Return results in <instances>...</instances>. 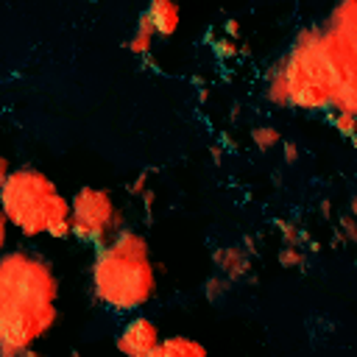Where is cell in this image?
<instances>
[{
	"mask_svg": "<svg viewBox=\"0 0 357 357\" xmlns=\"http://www.w3.org/2000/svg\"><path fill=\"white\" fill-rule=\"evenodd\" d=\"M265 100L307 114L357 109V6L340 0L321 22L296 31L265 73Z\"/></svg>",
	"mask_w": 357,
	"mask_h": 357,
	"instance_id": "6da1fadb",
	"label": "cell"
},
{
	"mask_svg": "<svg viewBox=\"0 0 357 357\" xmlns=\"http://www.w3.org/2000/svg\"><path fill=\"white\" fill-rule=\"evenodd\" d=\"M59 321L53 262L28 245L0 254V351L22 357Z\"/></svg>",
	"mask_w": 357,
	"mask_h": 357,
	"instance_id": "7a4b0ae2",
	"label": "cell"
},
{
	"mask_svg": "<svg viewBox=\"0 0 357 357\" xmlns=\"http://www.w3.org/2000/svg\"><path fill=\"white\" fill-rule=\"evenodd\" d=\"M86 282L98 307L117 315H137L156 296L159 282L148 237L139 229L123 226L112 240L92 248Z\"/></svg>",
	"mask_w": 357,
	"mask_h": 357,
	"instance_id": "3957f363",
	"label": "cell"
},
{
	"mask_svg": "<svg viewBox=\"0 0 357 357\" xmlns=\"http://www.w3.org/2000/svg\"><path fill=\"white\" fill-rule=\"evenodd\" d=\"M0 215L28 240L70 237V198L36 165H20L0 187Z\"/></svg>",
	"mask_w": 357,
	"mask_h": 357,
	"instance_id": "277c9868",
	"label": "cell"
},
{
	"mask_svg": "<svg viewBox=\"0 0 357 357\" xmlns=\"http://www.w3.org/2000/svg\"><path fill=\"white\" fill-rule=\"evenodd\" d=\"M126 226V215L112 190L81 184L70 195V237L86 248H98Z\"/></svg>",
	"mask_w": 357,
	"mask_h": 357,
	"instance_id": "5b68a950",
	"label": "cell"
},
{
	"mask_svg": "<svg viewBox=\"0 0 357 357\" xmlns=\"http://www.w3.org/2000/svg\"><path fill=\"white\" fill-rule=\"evenodd\" d=\"M162 340V329L151 315H128L114 335V349L123 357H148Z\"/></svg>",
	"mask_w": 357,
	"mask_h": 357,
	"instance_id": "8992f818",
	"label": "cell"
},
{
	"mask_svg": "<svg viewBox=\"0 0 357 357\" xmlns=\"http://www.w3.org/2000/svg\"><path fill=\"white\" fill-rule=\"evenodd\" d=\"M212 268L231 284H240L254 273V257L240 245V243H226L212 248Z\"/></svg>",
	"mask_w": 357,
	"mask_h": 357,
	"instance_id": "52a82bcc",
	"label": "cell"
},
{
	"mask_svg": "<svg viewBox=\"0 0 357 357\" xmlns=\"http://www.w3.org/2000/svg\"><path fill=\"white\" fill-rule=\"evenodd\" d=\"M142 17L151 22L156 36H173L178 31V22H181V8L170 0H151L142 8Z\"/></svg>",
	"mask_w": 357,
	"mask_h": 357,
	"instance_id": "ba28073f",
	"label": "cell"
},
{
	"mask_svg": "<svg viewBox=\"0 0 357 357\" xmlns=\"http://www.w3.org/2000/svg\"><path fill=\"white\" fill-rule=\"evenodd\" d=\"M148 357H209V349L190 335H165Z\"/></svg>",
	"mask_w": 357,
	"mask_h": 357,
	"instance_id": "9c48e42d",
	"label": "cell"
},
{
	"mask_svg": "<svg viewBox=\"0 0 357 357\" xmlns=\"http://www.w3.org/2000/svg\"><path fill=\"white\" fill-rule=\"evenodd\" d=\"M153 42H156V33H153V28H151V22L142 17V11L137 14V25H134V33L126 39V50L131 53V56H148L151 50H153Z\"/></svg>",
	"mask_w": 357,
	"mask_h": 357,
	"instance_id": "30bf717a",
	"label": "cell"
},
{
	"mask_svg": "<svg viewBox=\"0 0 357 357\" xmlns=\"http://www.w3.org/2000/svg\"><path fill=\"white\" fill-rule=\"evenodd\" d=\"M276 231H279V240L282 245H296L301 251H318V240L310 237V231H304L298 223L293 220H276Z\"/></svg>",
	"mask_w": 357,
	"mask_h": 357,
	"instance_id": "8fae6325",
	"label": "cell"
},
{
	"mask_svg": "<svg viewBox=\"0 0 357 357\" xmlns=\"http://www.w3.org/2000/svg\"><path fill=\"white\" fill-rule=\"evenodd\" d=\"M248 137H251L254 148L262 151V153H268V151H273L276 145H282V134H279V128L271 126V123H259V126H254Z\"/></svg>",
	"mask_w": 357,
	"mask_h": 357,
	"instance_id": "7c38bea8",
	"label": "cell"
},
{
	"mask_svg": "<svg viewBox=\"0 0 357 357\" xmlns=\"http://www.w3.org/2000/svg\"><path fill=\"white\" fill-rule=\"evenodd\" d=\"M231 290H234V284H231L229 279H223L220 273H212V276L204 282V298H206L209 304H223V301L231 296Z\"/></svg>",
	"mask_w": 357,
	"mask_h": 357,
	"instance_id": "4fadbf2b",
	"label": "cell"
},
{
	"mask_svg": "<svg viewBox=\"0 0 357 357\" xmlns=\"http://www.w3.org/2000/svg\"><path fill=\"white\" fill-rule=\"evenodd\" d=\"M276 262H279V268H284V271H301V268L307 265V251H301V248H296V245H279Z\"/></svg>",
	"mask_w": 357,
	"mask_h": 357,
	"instance_id": "5bb4252c",
	"label": "cell"
},
{
	"mask_svg": "<svg viewBox=\"0 0 357 357\" xmlns=\"http://www.w3.org/2000/svg\"><path fill=\"white\" fill-rule=\"evenodd\" d=\"M324 120L335 128V134L340 139H351L354 137V114H349V112H326Z\"/></svg>",
	"mask_w": 357,
	"mask_h": 357,
	"instance_id": "9a60e30c",
	"label": "cell"
},
{
	"mask_svg": "<svg viewBox=\"0 0 357 357\" xmlns=\"http://www.w3.org/2000/svg\"><path fill=\"white\" fill-rule=\"evenodd\" d=\"M209 47H212V53H215V59H220V61H229V59H234V56L240 53V45H237L234 39H229V36H223V33H218V36H212V39H209Z\"/></svg>",
	"mask_w": 357,
	"mask_h": 357,
	"instance_id": "2e32d148",
	"label": "cell"
},
{
	"mask_svg": "<svg viewBox=\"0 0 357 357\" xmlns=\"http://www.w3.org/2000/svg\"><path fill=\"white\" fill-rule=\"evenodd\" d=\"M335 234H337L340 243H354L357 229H354V215H351V212H343V215L337 218V223H335Z\"/></svg>",
	"mask_w": 357,
	"mask_h": 357,
	"instance_id": "e0dca14e",
	"label": "cell"
},
{
	"mask_svg": "<svg viewBox=\"0 0 357 357\" xmlns=\"http://www.w3.org/2000/svg\"><path fill=\"white\" fill-rule=\"evenodd\" d=\"M148 176H151V173H148V170H142V173H137V176L128 181V187H126V190H128V195H131V198H142V195L151 190V178H148Z\"/></svg>",
	"mask_w": 357,
	"mask_h": 357,
	"instance_id": "ac0fdd59",
	"label": "cell"
},
{
	"mask_svg": "<svg viewBox=\"0 0 357 357\" xmlns=\"http://www.w3.org/2000/svg\"><path fill=\"white\" fill-rule=\"evenodd\" d=\"M282 159H284V165H296L301 159V148L296 139H282Z\"/></svg>",
	"mask_w": 357,
	"mask_h": 357,
	"instance_id": "d6986e66",
	"label": "cell"
},
{
	"mask_svg": "<svg viewBox=\"0 0 357 357\" xmlns=\"http://www.w3.org/2000/svg\"><path fill=\"white\" fill-rule=\"evenodd\" d=\"M220 33L237 42V39H240V22H237L234 17H229V20H223V25H220Z\"/></svg>",
	"mask_w": 357,
	"mask_h": 357,
	"instance_id": "ffe728a7",
	"label": "cell"
},
{
	"mask_svg": "<svg viewBox=\"0 0 357 357\" xmlns=\"http://www.w3.org/2000/svg\"><path fill=\"white\" fill-rule=\"evenodd\" d=\"M8 229H11V226H8V223H6V218L0 215V254H3V251H8Z\"/></svg>",
	"mask_w": 357,
	"mask_h": 357,
	"instance_id": "44dd1931",
	"label": "cell"
},
{
	"mask_svg": "<svg viewBox=\"0 0 357 357\" xmlns=\"http://www.w3.org/2000/svg\"><path fill=\"white\" fill-rule=\"evenodd\" d=\"M11 170H14V167H11V162H8V156H3V153H0V187L6 184V178L11 176Z\"/></svg>",
	"mask_w": 357,
	"mask_h": 357,
	"instance_id": "7402d4cb",
	"label": "cell"
},
{
	"mask_svg": "<svg viewBox=\"0 0 357 357\" xmlns=\"http://www.w3.org/2000/svg\"><path fill=\"white\" fill-rule=\"evenodd\" d=\"M153 195H156V192H153V190H148V192H145V195H142V198H139V201H142V206H145V209H151V206H153Z\"/></svg>",
	"mask_w": 357,
	"mask_h": 357,
	"instance_id": "603a6c76",
	"label": "cell"
},
{
	"mask_svg": "<svg viewBox=\"0 0 357 357\" xmlns=\"http://www.w3.org/2000/svg\"><path fill=\"white\" fill-rule=\"evenodd\" d=\"M318 212H321L324 218H329V201H326V198L321 201V206H318Z\"/></svg>",
	"mask_w": 357,
	"mask_h": 357,
	"instance_id": "cb8c5ba5",
	"label": "cell"
},
{
	"mask_svg": "<svg viewBox=\"0 0 357 357\" xmlns=\"http://www.w3.org/2000/svg\"><path fill=\"white\" fill-rule=\"evenodd\" d=\"M22 357H47V354H42V351H36V349H31V351H25Z\"/></svg>",
	"mask_w": 357,
	"mask_h": 357,
	"instance_id": "d4e9b609",
	"label": "cell"
},
{
	"mask_svg": "<svg viewBox=\"0 0 357 357\" xmlns=\"http://www.w3.org/2000/svg\"><path fill=\"white\" fill-rule=\"evenodd\" d=\"M67 357H81V351H70V354H67Z\"/></svg>",
	"mask_w": 357,
	"mask_h": 357,
	"instance_id": "484cf974",
	"label": "cell"
},
{
	"mask_svg": "<svg viewBox=\"0 0 357 357\" xmlns=\"http://www.w3.org/2000/svg\"><path fill=\"white\" fill-rule=\"evenodd\" d=\"M0 357H17V354H6V351H0Z\"/></svg>",
	"mask_w": 357,
	"mask_h": 357,
	"instance_id": "4316f807",
	"label": "cell"
}]
</instances>
